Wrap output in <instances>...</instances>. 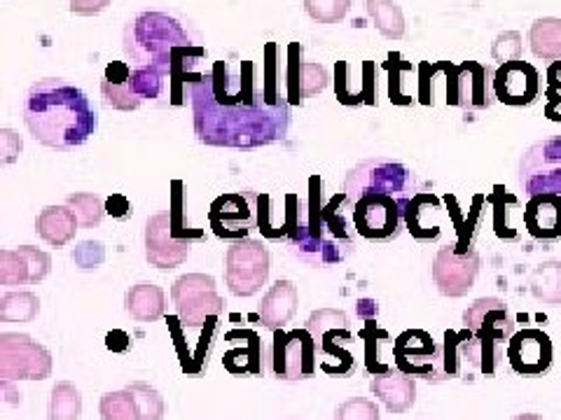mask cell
Wrapping results in <instances>:
<instances>
[{"instance_id":"be15d7a7","label":"cell","mask_w":561,"mask_h":420,"mask_svg":"<svg viewBox=\"0 0 561 420\" xmlns=\"http://www.w3.org/2000/svg\"><path fill=\"white\" fill-rule=\"evenodd\" d=\"M513 420H542V416H538V413H519Z\"/></svg>"},{"instance_id":"9c48e42d","label":"cell","mask_w":561,"mask_h":420,"mask_svg":"<svg viewBox=\"0 0 561 420\" xmlns=\"http://www.w3.org/2000/svg\"><path fill=\"white\" fill-rule=\"evenodd\" d=\"M167 325L181 370L192 376L204 374L220 339L222 315H210L204 323H183L179 315H169Z\"/></svg>"},{"instance_id":"9f6ffc18","label":"cell","mask_w":561,"mask_h":420,"mask_svg":"<svg viewBox=\"0 0 561 420\" xmlns=\"http://www.w3.org/2000/svg\"><path fill=\"white\" fill-rule=\"evenodd\" d=\"M111 5V0H70V12L80 16H94L101 14Z\"/></svg>"},{"instance_id":"ffe728a7","label":"cell","mask_w":561,"mask_h":420,"mask_svg":"<svg viewBox=\"0 0 561 420\" xmlns=\"http://www.w3.org/2000/svg\"><path fill=\"white\" fill-rule=\"evenodd\" d=\"M554 346L542 329H522L507 343V364L515 374L540 376L552 370Z\"/></svg>"},{"instance_id":"f5cc1de1","label":"cell","mask_w":561,"mask_h":420,"mask_svg":"<svg viewBox=\"0 0 561 420\" xmlns=\"http://www.w3.org/2000/svg\"><path fill=\"white\" fill-rule=\"evenodd\" d=\"M73 261H76V267L82 269V271L99 269L103 261H105L103 243H99V241H82V243H78L76 250H73Z\"/></svg>"},{"instance_id":"f35d334b","label":"cell","mask_w":561,"mask_h":420,"mask_svg":"<svg viewBox=\"0 0 561 420\" xmlns=\"http://www.w3.org/2000/svg\"><path fill=\"white\" fill-rule=\"evenodd\" d=\"M531 294L538 302L561 306V261H542L529 276Z\"/></svg>"},{"instance_id":"5b68a950","label":"cell","mask_w":561,"mask_h":420,"mask_svg":"<svg viewBox=\"0 0 561 420\" xmlns=\"http://www.w3.org/2000/svg\"><path fill=\"white\" fill-rule=\"evenodd\" d=\"M421 191L419 175L402 162L389 156L363 160L346 173L344 195L351 203L363 197H391L408 208V203Z\"/></svg>"},{"instance_id":"bcb514c9","label":"cell","mask_w":561,"mask_h":420,"mask_svg":"<svg viewBox=\"0 0 561 420\" xmlns=\"http://www.w3.org/2000/svg\"><path fill=\"white\" fill-rule=\"evenodd\" d=\"M99 413L103 420H140L136 397L129 388L105 393L101 397Z\"/></svg>"},{"instance_id":"cb8c5ba5","label":"cell","mask_w":561,"mask_h":420,"mask_svg":"<svg viewBox=\"0 0 561 420\" xmlns=\"http://www.w3.org/2000/svg\"><path fill=\"white\" fill-rule=\"evenodd\" d=\"M494 94L501 103L515 105H531L540 94V73L529 61H511L496 68L494 75Z\"/></svg>"},{"instance_id":"7402d4cb","label":"cell","mask_w":561,"mask_h":420,"mask_svg":"<svg viewBox=\"0 0 561 420\" xmlns=\"http://www.w3.org/2000/svg\"><path fill=\"white\" fill-rule=\"evenodd\" d=\"M51 271V257L33 245H20L14 250H0V285L20 288L35 285Z\"/></svg>"},{"instance_id":"1f68e13d","label":"cell","mask_w":561,"mask_h":420,"mask_svg":"<svg viewBox=\"0 0 561 420\" xmlns=\"http://www.w3.org/2000/svg\"><path fill=\"white\" fill-rule=\"evenodd\" d=\"M78 218L66 203L64 206H45L41 210L38 220H35V232L49 245V248H66V245L76 238L78 232Z\"/></svg>"},{"instance_id":"f546056e","label":"cell","mask_w":561,"mask_h":420,"mask_svg":"<svg viewBox=\"0 0 561 420\" xmlns=\"http://www.w3.org/2000/svg\"><path fill=\"white\" fill-rule=\"evenodd\" d=\"M524 226L542 245L561 241V197L538 195L524 206Z\"/></svg>"},{"instance_id":"7c38bea8","label":"cell","mask_w":561,"mask_h":420,"mask_svg":"<svg viewBox=\"0 0 561 420\" xmlns=\"http://www.w3.org/2000/svg\"><path fill=\"white\" fill-rule=\"evenodd\" d=\"M51 374V353L28 335H0V381H45Z\"/></svg>"},{"instance_id":"5bb4252c","label":"cell","mask_w":561,"mask_h":420,"mask_svg":"<svg viewBox=\"0 0 561 420\" xmlns=\"http://www.w3.org/2000/svg\"><path fill=\"white\" fill-rule=\"evenodd\" d=\"M208 224L222 241L249 238L257 230V191L243 189L220 195L208 210Z\"/></svg>"},{"instance_id":"7bdbcfd3","label":"cell","mask_w":561,"mask_h":420,"mask_svg":"<svg viewBox=\"0 0 561 420\" xmlns=\"http://www.w3.org/2000/svg\"><path fill=\"white\" fill-rule=\"evenodd\" d=\"M185 183L183 180H173L171 183V206H169V215H171V230L173 236L181 238V241H192V243H199L206 238V234L202 230H195L187 222V213H185Z\"/></svg>"},{"instance_id":"4316f807","label":"cell","mask_w":561,"mask_h":420,"mask_svg":"<svg viewBox=\"0 0 561 420\" xmlns=\"http://www.w3.org/2000/svg\"><path fill=\"white\" fill-rule=\"evenodd\" d=\"M232 348L222 358V366L234 376H257L265 372L267 346L253 329H232L225 335Z\"/></svg>"},{"instance_id":"f1b7e54d","label":"cell","mask_w":561,"mask_h":420,"mask_svg":"<svg viewBox=\"0 0 561 420\" xmlns=\"http://www.w3.org/2000/svg\"><path fill=\"white\" fill-rule=\"evenodd\" d=\"M297 306H300V292L293 280L278 278L276 283L265 292L262 302L255 308L253 318L265 329H284L288 323H293Z\"/></svg>"},{"instance_id":"74e56055","label":"cell","mask_w":561,"mask_h":420,"mask_svg":"<svg viewBox=\"0 0 561 420\" xmlns=\"http://www.w3.org/2000/svg\"><path fill=\"white\" fill-rule=\"evenodd\" d=\"M529 43L534 57L542 61H561V20L557 16L536 20L529 31Z\"/></svg>"},{"instance_id":"8d00e7d4","label":"cell","mask_w":561,"mask_h":420,"mask_svg":"<svg viewBox=\"0 0 561 420\" xmlns=\"http://www.w3.org/2000/svg\"><path fill=\"white\" fill-rule=\"evenodd\" d=\"M486 206H489V201L484 195L472 197L468 215L466 218L461 215L459 224H456V232H454L456 238L451 243L454 253L466 255L470 250H476V243H478V238L484 230V222H486Z\"/></svg>"},{"instance_id":"4dcf8cb0","label":"cell","mask_w":561,"mask_h":420,"mask_svg":"<svg viewBox=\"0 0 561 420\" xmlns=\"http://www.w3.org/2000/svg\"><path fill=\"white\" fill-rule=\"evenodd\" d=\"M370 390L391 413H408L416 405V381L400 370L373 376Z\"/></svg>"},{"instance_id":"6125c7cd","label":"cell","mask_w":561,"mask_h":420,"mask_svg":"<svg viewBox=\"0 0 561 420\" xmlns=\"http://www.w3.org/2000/svg\"><path fill=\"white\" fill-rule=\"evenodd\" d=\"M0 385H3V393L8 395L5 399L10 401V405H22V393L12 390V381H0Z\"/></svg>"},{"instance_id":"8992f818","label":"cell","mask_w":561,"mask_h":420,"mask_svg":"<svg viewBox=\"0 0 561 420\" xmlns=\"http://www.w3.org/2000/svg\"><path fill=\"white\" fill-rule=\"evenodd\" d=\"M169 92V80L157 68L117 61L105 68L101 80L103 101L119 113L138 110L146 101H160Z\"/></svg>"},{"instance_id":"9a60e30c","label":"cell","mask_w":561,"mask_h":420,"mask_svg":"<svg viewBox=\"0 0 561 420\" xmlns=\"http://www.w3.org/2000/svg\"><path fill=\"white\" fill-rule=\"evenodd\" d=\"M351 213L356 234L367 243H391L405 230V206L391 197H363Z\"/></svg>"},{"instance_id":"94428289","label":"cell","mask_w":561,"mask_h":420,"mask_svg":"<svg viewBox=\"0 0 561 420\" xmlns=\"http://www.w3.org/2000/svg\"><path fill=\"white\" fill-rule=\"evenodd\" d=\"M548 103H546V117L550 121H561V94H546Z\"/></svg>"},{"instance_id":"4fadbf2b","label":"cell","mask_w":561,"mask_h":420,"mask_svg":"<svg viewBox=\"0 0 561 420\" xmlns=\"http://www.w3.org/2000/svg\"><path fill=\"white\" fill-rule=\"evenodd\" d=\"M447 75V103L461 110H486L494 103V75L496 70L478 61L449 63L445 61Z\"/></svg>"},{"instance_id":"91938a15","label":"cell","mask_w":561,"mask_h":420,"mask_svg":"<svg viewBox=\"0 0 561 420\" xmlns=\"http://www.w3.org/2000/svg\"><path fill=\"white\" fill-rule=\"evenodd\" d=\"M548 92L546 94H561V61H552L548 68Z\"/></svg>"},{"instance_id":"8fae6325","label":"cell","mask_w":561,"mask_h":420,"mask_svg":"<svg viewBox=\"0 0 561 420\" xmlns=\"http://www.w3.org/2000/svg\"><path fill=\"white\" fill-rule=\"evenodd\" d=\"M393 366L412 378L445 383V348L424 329H405L393 341Z\"/></svg>"},{"instance_id":"e575fe53","label":"cell","mask_w":561,"mask_h":420,"mask_svg":"<svg viewBox=\"0 0 561 420\" xmlns=\"http://www.w3.org/2000/svg\"><path fill=\"white\" fill-rule=\"evenodd\" d=\"M491 206V226H494V234L505 243H517L522 238L519 226L513 222V215L522 210L515 195H511L505 187L496 185L494 195L486 197Z\"/></svg>"},{"instance_id":"7a4b0ae2","label":"cell","mask_w":561,"mask_h":420,"mask_svg":"<svg viewBox=\"0 0 561 420\" xmlns=\"http://www.w3.org/2000/svg\"><path fill=\"white\" fill-rule=\"evenodd\" d=\"M24 121L35 143L68 152L96 133L99 115L80 86L61 78H43L31 84L24 98Z\"/></svg>"},{"instance_id":"603a6c76","label":"cell","mask_w":561,"mask_h":420,"mask_svg":"<svg viewBox=\"0 0 561 420\" xmlns=\"http://www.w3.org/2000/svg\"><path fill=\"white\" fill-rule=\"evenodd\" d=\"M445 381L461 378L472 383L482 374V341L470 329L445 331Z\"/></svg>"},{"instance_id":"680465c9","label":"cell","mask_w":561,"mask_h":420,"mask_svg":"<svg viewBox=\"0 0 561 420\" xmlns=\"http://www.w3.org/2000/svg\"><path fill=\"white\" fill-rule=\"evenodd\" d=\"M377 313H379V302L377 300H358L356 302V315L363 323L375 320Z\"/></svg>"},{"instance_id":"836d02e7","label":"cell","mask_w":561,"mask_h":420,"mask_svg":"<svg viewBox=\"0 0 561 420\" xmlns=\"http://www.w3.org/2000/svg\"><path fill=\"white\" fill-rule=\"evenodd\" d=\"M125 308L136 323H154L167 311V292L154 283H136L127 290Z\"/></svg>"},{"instance_id":"6f0895ef","label":"cell","mask_w":561,"mask_h":420,"mask_svg":"<svg viewBox=\"0 0 561 420\" xmlns=\"http://www.w3.org/2000/svg\"><path fill=\"white\" fill-rule=\"evenodd\" d=\"M105 346L115 350V353H125V350H129V346H131V339H129L127 331L115 329V331H111L108 339H105Z\"/></svg>"},{"instance_id":"30bf717a","label":"cell","mask_w":561,"mask_h":420,"mask_svg":"<svg viewBox=\"0 0 561 420\" xmlns=\"http://www.w3.org/2000/svg\"><path fill=\"white\" fill-rule=\"evenodd\" d=\"M517 178L526 199L538 195L561 197V136L542 138L526 148L519 156Z\"/></svg>"},{"instance_id":"c3c4849f","label":"cell","mask_w":561,"mask_h":420,"mask_svg":"<svg viewBox=\"0 0 561 420\" xmlns=\"http://www.w3.org/2000/svg\"><path fill=\"white\" fill-rule=\"evenodd\" d=\"M305 327L311 331L316 343H319L328 335V331L348 329V315L342 308H319L309 315Z\"/></svg>"},{"instance_id":"484cf974","label":"cell","mask_w":561,"mask_h":420,"mask_svg":"<svg viewBox=\"0 0 561 420\" xmlns=\"http://www.w3.org/2000/svg\"><path fill=\"white\" fill-rule=\"evenodd\" d=\"M300 206L302 201L297 195L274 197L270 191L257 195V232L270 241L288 243L297 215H300Z\"/></svg>"},{"instance_id":"52a82bcc","label":"cell","mask_w":561,"mask_h":420,"mask_svg":"<svg viewBox=\"0 0 561 420\" xmlns=\"http://www.w3.org/2000/svg\"><path fill=\"white\" fill-rule=\"evenodd\" d=\"M265 370L278 381H307L319 370V343L305 329H276L267 346Z\"/></svg>"},{"instance_id":"e0dca14e","label":"cell","mask_w":561,"mask_h":420,"mask_svg":"<svg viewBox=\"0 0 561 420\" xmlns=\"http://www.w3.org/2000/svg\"><path fill=\"white\" fill-rule=\"evenodd\" d=\"M482 267V259L478 250H470L466 255L454 253L451 245L437 250L433 259V280L437 290L445 296H466L472 288Z\"/></svg>"},{"instance_id":"83f0119b","label":"cell","mask_w":561,"mask_h":420,"mask_svg":"<svg viewBox=\"0 0 561 420\" xmlns=\"http://www.w3.org/2000/svg\"><path fill=\"white\" fill-rule=\"evenodd\" d=\"M405 230L421 243H437L445 234V208L433 191H419L405 208Z\"/></svg>"},{"instance_id":"d6a6232c","label":"cell","mask_w":561,"mask_h":420,"mask_svg":"<svg viewBox=\"0 0 561 420\" xmlns=\"http://www.w3.org/2000/svg\"><path fill=\"white\" fill-rule=\"evenodd\" d=\"M351 341H354L351 329L328 331V335L319 341V358H321L323 374L342 378L356 372V358L351 355V350L346 348Z\"/></svg>"},{"instance_id":"816d5d0a","label":"cell","mask_w":561,"mask_h":420,"mask_svg":"<svg viewBox=\"0 0 561 420\" xmlns=\"http://www.w3.org/2000/svg\"><path fill=\"white\" fill-rule=\"evenodd\" d=\"M522 51H524L522 33L519 31H505L494 40V45H491V59L503 66V63H511V61H519Z\"/></svg>"},{"instance_id":"681fc988","label":"cell","mask_w":561,"mask_h":420,"mask_svg":"<svg viewBox=\"0 0 561 420\" xmlns=\"http://www.w3.org/2000/svg\"><path fill=\"white\" fill-rule=\"evenodd\" d=\"M351 8V0H305V10L313 22L337 24Z\"/></svg>"},{"instance_id":"2e32d148","label":"cell","mask_w":561,"mask_h":420,"mask_svg":"<svg viewBox=\"0 0 561 420\" xmlns=\"http://www.w3.org/2000/svg\"><path fill=\"white\" fill-rule=\"evenodd\" d=\"M175 315L183 323H204L210 315H222L225 300L218 294L216 278L206 273H185L171 288Z\"/></svg>"},{"instance_id":"ba28073f","label":"cell","mask_w":561,"mask_h":420,"mask_svg":"<svg viewBox=\"0 0 561 420\" xmlns=\"http://www.w3.org/2000/svg\"><path fill=\"white\" fill-rule=\"evenodd\" d=\"M272 255L262 241H232L225 253V283L234 296H253L267 285Z\"/></svg>"},{"instance_id":"6da1fadb","label":"cell","mask_w":561,"mask_h":420,"mask_svg":"<svg viewBox=\"0 0 561 420\" xmlns=\"http://www.w3.org/2000/svg\"><path fill=\"white\" fill-rule=\"evenodd\" d=\"M192 127L210 148L257 150L278 143L290 129V105H272L253 61H214L190 90Z\"/></svg>"},{"instance_id":"d590c367","label":"cell","mask_w":561,"mask_h":420,"mask_svg":"<svg viewBox=\"0 0 561 420\" xmlns=\"http://www.w3.org/2000/svg\"><path fill=\"white\" fill-rule=\"evenodd\" d=\"M389 96L396 105H412L419 98V68L400 55H389Z\"/></svg>"},{"instance_id":"d6986e66","label":"cell","mask_w":561,"mask_h":420,"mask_svg":"<svg viewBox=\"0 0 561 420\" xmlns=\"http://www.w3.org/2000/svg\"><path fill=\"white\" fill-rule=\"evenodd\" d=\"M305 47L300 43H290L286 49V73L284 86L290 105H302L305 98L319 96L325 92L330 73L323 63L305 61Z\"/></svg>"},{"instance_id":"ee69618b","label":"cell","mask_w":561,"mask_h":420,"mask_svg":"<svg viewBox=\"0 0 561 420\" xmlns=\"http://www.w3.org/2000/svg\"><path fill=\"white\" fill-rule=\"evenodd\" d=\"M66 206L73 210L82 230H94L105 218V199H101L94 191H76V195L66 197Z\"/></svg>"},{"instance_id":"ac0fdd59","label":"cell","mask_w":561,"mask_h":420,"mask_svg":"<svg viewBox=\"0 0 561 420\" xmlns=\"http://www.w3.org/2000/svg\"><path fill=\"white\" fill-rule=\"evenodd\" d=\"M144 241L148 265L160 271H169L185 265L192 253V245H195L192 241H181L173 236L169 210H162V213H154L152 218H148Z\"/></svg>"},{"instance_id":"f907efd6","label":"cell","mask_w":561,"mask_h":420,"mask_svg":"<svg viewBox=\"0 0 561 420\" xmlns=\"http://www.w3.org/2000/svg\"><path fill=\"white\" fill-rule=\"evenodd\" d=\"M335 420H381L377 401L367 397H348L337 407Z\"/></svg>"},{"instance_id":"f6af8a7d","label":"cell","mask_w":561,"mask_h":420,"mask_svg":"<svg viewBox=\"0 0 561 420\" xmlns=\"http://www.w3.org/2000/svg\"><path fill=\"white\" fill-rule=\"evenodd\" d=\"M360 337L365 339V370L370 376H379L396 370L389 362H383L381 358V346L389 341V331H383L375 325V320H367L365 329L360 331Z\"/></svg>"},{"instance_id":"7dc6e473","label":"cell","mask_w":561,"mask_h":420,"mask_svg":"<svg viewBox=\"0 0 561 420\" xmlns=\"http://www.w3.org/2000/svg\"><path fill=\"white\" fill-rule=\"evenodd\" d=\"M127 388L136 397V405L140 411V420H162L164 418V397L160 390L152 388L150 383L144 381H134Z\"/></svg>"},{"instance_id":"db71d44e","label":"cell","mask_w":561,"mask_h":420,"mask_svg":"<svg viewBox=\"0 0 561 420\" xmlns=\"http://www.w3.org/2000/svg\"><path fill=\"white\" fill-rule=\"evenodd\" d=\"M24 140L20 133H14L12 129H0V154H3V164H14L20 160Z\"/></svg>"},{"instance_id":"b9f144b4","label":"cell","mask_w":561,"mask_h":420,"mask_svg":"<svg viewBox=\"0 0 561 420\" xmlns=\"http://www.w3.org/2000/svg\"><path fill=\"white\" fill-rule=\"evenodd\" d=\"M47 416H49V420H80L82 395H80L76 383H70V381L55 383V388H51V397H49Z\"/></svg>"},{"instance_id":"60d3db41","label":"cell","mask_w":561,"mask_h":420,"mask_svg":"<svg viewBox=\"0 0 561 420\" xmlns=\"http://www.w3.org/2000/svg\"><path fill=\"white\" fill-rule=\"evenodd\" d=\"M38 313L41 300L31 290H14L0 296V320L3 323H33Z\"/></svg>"},{"instance_id":"44dd1931","label":"cell","mask_w":561,"mask_h":420,"mask_svg":"<svg viewBox=\"0 0 561 420\" xmlns=\"http://www.w3.org/2000/svg\"><path fill=\"white\" fill-rule=\"evenodd\" d=\"M463 327L478 339L511 343L515 337V318L499 296H480L463 311Z\"/></svg>"},{"instance_id":"277c9868","label":"cell","mask_w":561,"mask_h":420,"mask_svg":"<svg viewBox=\"0 0 561 420\" xmlns=\"http://www.w3.org/2000/svg\"><path fill=\"white\" fill-rule=\"evenodd\" d=\"M323 206V178L321 175H311L309 199L300 206V215H297L288 248L297 259L313 269L337 267L354 253V245L340 241L330 232Z\"/></svg>"},{"instance_id":"11a10c76","label":"cell","mask_w":561,"mask_h":420,"mask_svg":"<svg viewBox=\"0 0 561 420\" xmlns=\"http://www.w3.org/2000/svg\"><path fill=\"white\" fill-rule=\"evenodd\" d=\"M105 210H108V215L115 218V220H127L134 213L131 201L127 197H122V195H113V197L105 199Z\"/></svg>"},{"instance_id":"3957f363","label":"cell","mask_w":561,"mask_h":420,"mask_svg":"<svg viewBox=\"0 0 561 420\" xmlns=\"http://www.w3.org/2000/svg\"><path fill=\"white\" fill-rule=\"evenodd\" d=\"M122 40H125V55L134 66L157 68L167 80L175 61L206 51L195 24L162 10L134 14L122 33Z\"/></svg>"},{"instance_id":"ab89813d","label":"cell","mask_w":561,"mask_h":420,"mask_svg":"<svg viewBox=\"0 0 561 420\" xmlns=\"http://www.w3.org/2000/svg\"><path fill=\"white\" fill-rule=\"evenodd\" d=\"M367 14L383 38L400 40L405 35V14L398 0H367Z\"/></svg>"},{"instance_id":"d4e9b609","label":"cell","mask_w":561,"mask_h":420,"mask_svg":"<svg viewBox=\"0 0 561 420\" xmlns=\"http://www.w3.org/2000/svg\"><path fill=\"white\" fill-rule=\"evenodd\" d=\"M335 92L344 105H379L377 66L373 61H337L335 66Z\"/></svg>"}]
</instances>
